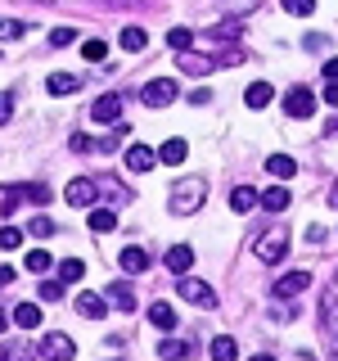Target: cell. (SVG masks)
Wrapping results in <instances>:
<instances>
[{"instance_id": "1", "label": "cell", "mask_w": 338, "mask_h": 361, "mask_svg": "<svg viewBox=\"0 0 338 361\" xmlns=\"http://www.w3.org/2000/svg\"><path fill=\"white\" fill-rule=\"evenodd\" d=\"M203 199H208V185H203V180H176L167 208H172V217H194L203 208Z\"/></svg>"}, {"instance_id": "2", "label": "cell", "mask_w": 338, "mask_h": 361, "mask_svg": "<svg viewBox=\"0 0 338 361\" xmlns=\"http://www.w3.org/2000/svg\"><path fill=\"white\" fill-rule=\"evenodd\" d=\"M253 248H257V257H262L266 267H275L280 257L289 253V231H284V226H270L266 235H257V244H253Z\"/></svg>"}, {"instance_id": "3", "label": "cell", "mask_w": 338, "mask_h": 361, "mask_svg": "<svg viewBox=\"0 0 338 361\" xmlns=\"http://www.w3.org/2000/svg\"><path fill=\"white\" fill-rule=\"evenodd\" d=\"M37 353H41V361H73V357H77V343H73L63 330H50V334L41 338Z\"/></svg>"}, {"instance_id": "4", "label": "cell", "mask_w": 338, "mask_h": 361, "mask_svg": "<svg viewBox=\"0 0 338 361\" xmlns=\"http://www.w3.org/2000/svg\"><path fill=\"white\" fill-rule=\"evenodd\" d=\"M176 293H180V298H189V302H194V307H217V293H212V285H203V280H194V276H180L176 280Z\"/></svg>"}, {"instance_id": "5", "label": "cell", "mask_w": 338, "mask_h": 361, "mask_svg": "<svg viewBox=\"0 0 338 361\" xmlns=\"http://www.w3.org/2000/svg\"><path fill=\"white\" fill-rule=\"evenodd\" d=\"M140 99H144L149 109H167V104L176 99V82H172V77H158V82H144V86H140Z\"/></svg>"}, {"instance_id": "6", "label": "cell", "mask_w": 338, "mask_h": 361, "mask_svg": "<svg viewBox=\"0 0 338 361\" xmlns=\"http://www.w3.org/2000/svg\"><path fill=\"white\" fill-rule=\"evenodd\" d=\"M95 195H99L95 176H77V180H68V190H63V199L73 203V208H86V203H95Z\"/></svg>"}, {"instance_id": "7", "label": "cell", "mask_w": 338, "mask_h": 361, "mask_svg": "<svg viewBox=\"0 0 338 361\" xmlns=\"http://www.w3.org/2000/svg\"><path fill=\"white\" fill-rule=\"evenodd\" d=\"M284 109L293 113V118H311L315 113V95L307 86H289V95H284Z\"/></svg>"}, {"instance_id": "8", "label": "cell", "mask_w": 338, "mask_h": 361, "mask_svg": "<svg viewBox=\"0 0 338 361\" xmlns=\"http://www.w3.org/2000/svg\"><path fill=\"white\" fill-rule=\"evenodd\" d=\"M320 330L330 343H338V293H325L320 298Z\"/></svg>"}, {"instance_id": "9", "label": "cell", "mask_w": 338, "mask_h": 361, "mask_svg": "<svg viewBox=\"0 0 338 361\" xmlns=\"http://www.w3.org/2000/svg\"><path fill=\"white\" fill-rule=\"evenodd\" d=\"M307 285H311V276H307V271H293V276H280V280H275V298H284V302L293 298V302H298V293L307 289Z\"/></svg>"}, {"instance_id": "10", "label": "cell", "mask_w": 338, "mask_h": 361, "mask_svg": "<svg viewBox=\"0 0 338 361\" xmlns=\"http://www.w3.org/2000/svg\"><path fill=\"white\" fill-rule=\"evenodd\" d=\"M95 122H122V95H99L95 109H90Z\"/></svg>"}, {"instance_id": "11", "label": "cell", "mask_w": 338, "mask_h": 361, "mask_svg": "<svg viewBox=\"0 0 338 361\" xmlns=\"http://www.w3.org/2000/svg\"><path fill=\"white\" fill-rule=\"evenodd\" d=\"M180 73H189V77H208V73H217V59H208V54H180Z\"/></svg>"}, {"instance_id": "12", "label": "cell", "mask_w": 338, "mask_h": 361, "mask_svg": "<svg viewBox=\"0 0 338 361\" xmlns=\"http://www.w3.org/2000/svg\"><path fill=\"white\" fill-rule=\"evenodd\" d=\"M45 90L50 95H73V90H82V73H50L45 77Z\"/></svg>"}, {"instance_id": "13", "label": "cell", "mask_w": 338, "mask_h": 361, "mask_svg": "<svg viewBox=\"0 0 338 361\" xmlns=\"http://www.w3.org/2000/svg\"><path fill=\"white\" fill-rule=\"evenodd\" d=\"M118 262H122V271H127V276H140V271H149V253H144V248H122L118 253Z\"/></svg>"}, {"instance_id": "14", "label": "cell", "mask_w": 338, "mask_h": 361, "mask_svg": "<svg viewBox=\"0 0 338 361\" xmlns=\"http://www.w3.org/2000/svg\"><path fill=\"white\" fill-rule=\"evenodd\" d=\"M154 163H158V154L149 149V145H131V149H127V167H131V172H149Z\"/></svg>"}, {"instance_id": "15", "label": "cell", "mask_w": 338, "mask_h": 361, "mask_svg": "<svg viewBox=\"0 0 338 361\" xmlns=\"http://www.w3.org/2000/svg\"><path fill=\"white\" fill-rule=\"evenodd\" d=\"M108 302L118 312H135V293H131L127 280H113V285H108Z\"/></svg>"}, {"instance_id": "16", "label": "cell", "mask_w": 338, "mask_h": 361, "mask_svg": "<svg viewBox=\"0 0 338 361\" xmlns=\"http://www.w3.org/2000/svg\"><path fill=\"white\" fill-rule=\"evenodd\" d=\"M167 267H172L176 276H189V267H194V248H185V244L167 248Z\"/></svg>"}, {"instance_id": "17", "label": "cell", "mask_w": 338, "mask_h": 361, "mask_svg": "<svg viewBox=\"0 0 338 361\" xmlns=\"http://www.w3.org/2000/svg\"><path fill=\"white\" fill-rule=\"evenodd\" d=\"M266 172L280 176V180H293V176H298V163H293L289 154H270V158H266Z\"/></svg>"}, {"instance_id": "18", "label": "cell", "mask_w": 338, "mask_h": 361, "mask_svg": "<svg viewBox=\"0 0 338 361\" xmlns=\"http://www.w3.org/2000/svg\"><path fill=\"white\" fill-rule=\"evenodd\" d=\"M189 357V338H163L158 343V361H185Z\"/></svg>"}, {"instance_id": "19", "label": "cell", "mask_w": 338, "mask_h": 361, "mask_svg": "<svg viewBox=\"0 0 338 361\" xmlns=\"http://www.w3.org/2000/svg\"><path fill=\"white\" fill-rule=\"evenodd\" d=\"M77 312L82 316H90V321H104V298H99V293H77Z\"/></svg>"}, {"instance_id": "20", "label": "cell", "mask_w": 338, "mask_h": 361, "mask_svg": "<svg viewBox=\"0 0 338 361\" xmlns=\"http://www.w3.org/2000/svg\"><path fill=\"white\" fill-rule=\"evenodd\" d=\"M14 325H18V330H37V325H41V307H37V302H18V307H14Z\"/></svg>"}, {"instance_id": "21", "label": "cell", "mask_w": 338, "mask_h": 361, "mask_svg": "<svg viewBox=\"0 0 338 361\" xmlns=\"http://www.w3.org/2000/svg\"><path fill=\"white\" fill-rule=\"evenodd\" d=\"M257 203H262V195H257L253 185H239V190L230 195V208H234V212H253Z\"/></svg>"}, {"instance_id": "22", "label": "cell", "mask_w": 338, "mask_h": 361, "mask_svg": "<svg viewBox=\"0 0 338 361\" xmlns=\"http://www.w3.org/2000/svg\"><path fill=\"white\" fill-rule=\"evenodd\" d=\"M289 203H293V195H289L284 185H270L266 195H262V208H266V212H284Z\"/></svg>"}, {"instance_id": "23", "label": "cell", "mask_w": 338, "mask_h": 361, "mask_svg": "<svg viewBox=\"0 0 338 361\" xmlns=\"http://www.w3.org/2000/svg\"><path fill=\"white\" fill-rule=\"evenodd\" d=\"M185 154H189V145H185V140H167L163 149H158V163H172V167H180V163H185Z\"/></svg>"}, {"instance_id": "24", "label": "cell", "mask_w": 338, "mask_h": 361, "mask_svg": "<svg viewBox=\"0 0 338 361\" xmlns=\"http://www.w3.org/2000/svg\"><path fill=\"white\" fill-rule=\"evenodd\" d=\"M270 95H275V90H270L266 82H253V86H248V90H244V99H248V109H266V104H270Z\"/></svg>"}, {"instance_id": "25", "label": "cell", "mask_w": 338, "mask_h": 361, "mask_svg": "<svg viewBox=\"0 0 338 361\" xmlns=\"http://www.w3.org/2000/svg\"><path fill=\"white\" fill-rule=\"evenodd\" d=\"M234 357H239V348H234L230 334H217V338H212V361H234Z\"/></svg>"}, {"instance_id": "26", "label": "cell", "mask_w": 338, "mask_h": 361, "mask_svg": "<svg viewBox=\"0 0 338 361\" xmlns=\"http://www.w3.org/2000/svg\"><path fill=\"white\" fill-rule=\"evenodd\" d=\"M23 199H27V180H23V185H9L5 195H0V212H5V217H9V212H14Z\"/></svg>"}, {"instance_id": "27", "label": "cell", "mask_w": 338, "mask_h": 361, "mask_svg": "<svg viewBox=\"0 0 338 361\" xmlns=\"http://www.w3.org/2000/svg\"><path fill=\"white\" fill-rule=\"evenodd\" d=\"M122 50H144V45H149V32L144 27H122Z\"/></svg>"}, {"instance_id": "28", "label": "cell", "mask_w": 338, "mask_h": 361, "mask_svg": "<svg viewBox=\"0 0 338 361\" xmlns=\"http://www.w3.org/2000/svg\"><path fill=\"white\" fill-rule=\"evenodd\" d=\"M149 321L158 325V330H176V312L167 307V302H154V307H149Z\"/></svg>"}, {"instance_id": "29", "label": "cell", "mask_w": 338, "mask_h": 361, "mask_svg": "<svg viewBox=\"0 0 338 361\" xmlns=\"http://www.w3.org/2000/svg\"><path fill=\"white\" fill-rule=\"evenodd\" d=\"M82 276H86V262H82V257H68V262H59V280H63V285H77Z\"/></svg>"}, {"instance_id": "30", "label": "cell", "mask_w": 338, "mask_h": 361, "mask_svg": "<svg viewBox=\"0 0 338 361\" xmlns=\"http://www.w3.org/2000/svg\"><path fill=\"white\" fill-rule=\"evenodd\" d=\"M113 226H118V217H113V208H95V212H90V231H95V235L113 231Z\"/></svg>"}, {"instance_id": "31", "label": "cell", "mask_w": 338, "mask_h": 361, "mask_svg": "<svg viewBox=\"0 0 338 361\" xmlns=\"http://www.w3.org/2000/svg\"><path fill=\"white\" fill-rule=\"evenodd\" d=\"M167 41H172L176 54H185L189 45H194V32H189V27H172V32H167Z\"/></svg>"}, {"instance_id": "32", "label": "cell", "mask_w": 338, "mask_h": 361, "mask_svg": "<svg viewBox=\"0 0 338 361\" xmlns=\"http://www.w3.org/2000/svg\"><path fill=\"white\" fill-rule=\"evenodd\" d=\"M50 267H54V257L45 253V248H32V253H27V271H37V276H45Z\"/></svg>"}, {"instance_id": "33", "label": "cell", "mask_w": 338, "mask_h": 361, "mask_svg": "<svg viewBox=\"0 0 338 361\" xmlns=\"http://www.w3.org/2000/svg\"><path fill=\"white\" fill-rule=\"evenodd\" d=\"M23 32H27V23H18V18H0V41H18Z\"/></svg>"}, {"instance_id": "34", "label": "cell", "mask_w": 338, "mask_h": 361, "mask_svg": "<svg viewBox=\"0 0 338 361\" xmlns=\"http://www.w3.org/2000/svg\"><path fill=\"white\" fill-rule=\"evenodd\" d=\"M27 231L37 235V240H50V235H54V221H50V217H32V221H27Z\"/></svg>"}, {"instance_id": "35", "label": "cell", "mask_w": 338, "mask_h": 361, "mask_svg": "<svg viewBox=\"0 0 338 361\" xmlns=\"http://www.w3.org/2000/svg\"><path fill=\"white\" fill-rule=\"evenodd\" d=\"M82 54H86V59H90V63H99V59H104V54H108V45H104V41H95V37H90V41L82 45Z\"/></svg>"}, {"instance_id": "36", "label": "cell", "mask_w": 338, "mask_h": 361, "mask_svg": "<svg viewBox=\"0 0 338 361\" xmlns=\"http://www.w3.org/2000/svg\"><path fill=\"white\" fill-rule=\"evenodd\" d=\"M18 244H23L18 226H0V248H18Z\"/></svg>"}, {"instance_id": "37", "label": "cell", "mask_w": 338, "mask_h": 361, "mask_svg": "<svg viewBox=\"0 0 338 361\" xmlns=\"http://www.w3.org/2000/svg\"><path fill=\"white\" fill-rule=\"evenodd\" d=\"M208 37L217 41V45H221V41H234V37H239V23H225V27H212Z\"/></svg>"}, {"instance_id": "38", "label": "cell", "mask_w": 338, "mask_h": 361, "mask_svg": "<svg viewBox=\"0 0 338 361\" xmlns=\"http://www.w3.org/2000/svg\"><path fill=\"white\" fill-rule=\"evenodd\" d=\"M284 9H289V14H298V18H307L311 9H315V0H284Z\"/></svg>"}, {"instance_id": "39", "label": "cell", "mask_w": 338, "mask_h": 361, "mask_svg": "<svg viewBox=\"0 0 338 361\" xmlns=\"http://www.w3.org/2000/svg\"><path fill=\"white\" fill-rule=\"evenodd\" d=\"M41 298H45V302L63 298V280H45V285H41Z\"/></svg>"}, {"instance_id": "40", "label": "cell", "mask_w": 338, "mask_h": 361, "mask_svg": "<svg viewBox=\"0 0 338 361\" xmlns=\"http://www.w3.org/2000/svg\"><path fill=\"white\" fill-rule=\"evenodd\" d=\"M122 135H127V127H118V131H113V135H104V140H95V149H104V154H113V149H118V140H122Z\"/></svg>"}, {"instance_id": "41", "label": "cell", "mask_w": 338, "mask_h": 361, "mask_svg": "<svg viewBox=\"0 0 338 361\" xmlns=\"http://www.w3.org/2000/svg\"><path fill=\"white\" fill-rule=\"evenodd\" d=\"M73 41H77L73 27H54V32H50V45H73Z\"/></svg>"}, {"instance_id": "42", "label": "cell", "mask_w": 338, "mask_h": 361, "mask_svg": "<svg viewBox=\"0 0 338 361\" xmlns=\"http://www.w3.org/2000/svg\"><path fill=\"white\" fill-rule=\"evenodd\" d=\"M9 118H14V95H9V90H5V95H0V127H5Z\"/></svg>"}, {"instance_id": "43", "label": "cell", "mask_w": 338, "mask_h": 361, "mask_svg": "<svg viewBox=\"0 0 338 361\" xmlns=\"http://www.w3.org/2000/svg\"><path fill=\"white\" fill-rule=\"evenodd\" d=\"M73 149H77V154H90V149H95V140H90V135H82V131H77V135H73Z\"/></svg>"}, {"instance_id": "44", "label": "cell", "mask_w": 338, "mask_h": 361, "mask_svg": "<svg viewBox=\"0 0 338 361\" xmlns=\"http://www.w3.org/2000/svg\"><path fill=\"white\" fill-rule=\"evenodd\" d=\"M302 45H307V50H325V37H320V32H307Z\"/></svg>"}, {"instance_id": "45", "label": "cell", "mask_w": 338, "mask_h": 361, "mask_svg": "<svg viewBox=\"0 0 338 361\" xmlns=\"http://www.w3.org/2000/svg\"><path fill=\"white\" fill-rule=\"evenodd\" d=\"M325 99H330V104L338 109V82H325Z\"/></svg>"}, {"instance_id": "46", "label": "cell", "mask_w": 338, "mask_h": 361, "mask_svg": "<svg viewBox=\"0 0 338 361\" xmlns=\"http://www.w3.org/2000/svg\"><path fill=\"white\" fill-rule=\"evenodd\" d=\"M325 82H338V59H330V63H325Z\"/></svg>"}, {"instance_id": "47", "label": "cell", "mask_w": 338, "mask_h": 361, "mask_svg": "<svg viewBox=\"0 0 338 361\" xmlns=\"http://www.w3.org/2000/svg\"><path fill=\"white\" fill-rule=\"evenodd\" d=\"M5 285H14V267H0V289Z\"/></svg>"}, {"instance_id": "48", "label": "cell", "mask_w": 338, "mask_h": 361, "mask_svg": "<svg viewBox=\"0 0 338 361\" xmlns=\"http://www.w3.org/2000/svg\"><path fill=\"white\" fill-rule=\"evenodd\" d=\"M330 208H338V180L330 185Z\"/></svg>"}, {"instance_id": "49", "label": "cell", "mask_w": 338, "mask_h": 361, "mask_svg": "<svg viewBox=\"0 0 338 361\" xmlns=\"http://www.w3.org/2000/svg\"><path fill=\"white\" fill-rule=\"evenodd\" d=\"M248 361H275V357H266V353H257V357H248Z\"/></svg>"}, {"instance_id": "50", "label": "cell", "mask_w": 338, "mask_h": 361, "mask_svg": "<svg viewBox=\"0 0 338 361\" xmlns=\"http://www.w3.org/2000/svg\"><path fill=\"white\" fill-rule=\"evenodd\" d=\"M113 5H135V0H113Z\"/></svg>"}, {"instance_id": "51", "label": "cell", "mask_w": 338, "mask_h": 361, "mask_svg": "<svg viewBox=\"0 0 338 361\" xmlns=\"http://www.w3.org/2000/svg\"><path fill=\"white\" fill-rule=\"evenodd\" d=\"M0 330H5V312H0Z\"/></svg>"}, {"instance_id": "52", "label": "cell", "mask_w": 338, "mask_h": 361, "mask_svg": "<svg viewBox=\"0 0 338 361\" xmlns=\"http://www.w3.org/2000/svg\"><path fill=\"white\" fill-rule=\"evenodd\" d=\"M334 285H338V276H334Z\"/></svg>"}]
</instances>
